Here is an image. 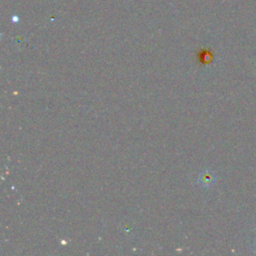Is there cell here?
<instances>
[{"instance_id":"1","label":"cell","mask_w":256,"mask_h":256,"mask_svg":"<svg viewBox=\"0 0 256 256\" xmlns=\"http://www.w3.org/2000/svg\"><path fill=\"white\" fill-rule=\"evenodd\" d=\"M216 176L210 170H203L198 176V183L203 187H210L215 183Z\"/></svg>"}]
</instances>
